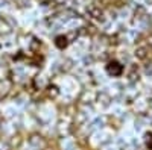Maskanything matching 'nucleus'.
Returning a JSON list of instances; mask_svg holds the SVG:
<instances>
[{"label":"nucleus","instance_id":"obj_1","mask_svg":"<svg viewBox=\"0 0 152 150\" xmlns=\"http://www.w3.org/2000/svg\"><path fill=\"white\" fill-rule=\"evenodd\" d=\"M107 71L111 76H120L123 73V65H120V62H117V61H111L107 65Z\"/></svg>","mask_w":152,"mask_h":150},{"label":"nucleus","instance_id":"obj_2","mask_svg":"<svg viewBox=\"0 0 152 150\" xmlns=\"http://www.w3.org/2000/svg\"><path fill=\"white\" fill-rule=\"evenodd\" d=\"M55 44L58 49H66L67 44H69V38L66 35H58L56 38H55Z\"/></svg>","mask_w":152,"mask_h":150},{"label":"nucleus","instance_id":"obj_3","mask_svg":"<svg viewBox=\"0 0 152 150\" xmlns=\"http://www.w3.org/2000/svg\"><path fill=\"white\" fill-rule=\"evenodd\" d=\"M88 12H90V15L93 18H97V20H100V18L104 17V12L100 11L99 8H90V9H88Z\"/></svg>","mask_w":152,"mask_h":150},{"label":"nucleus","instance_id":"obj_4","mask_svg":"<svg viewBox=\"0 0 152 150\" xmlns=\"http://www.w3.org/2000/svg\"><path fill=\"white\" fill-rule=\"evenodd\" d=\"M135 56H137L138 59H146V56H148V49H146V47L137 49V50H135Z\"/></svg>","mask_w":152,"mask_h":150},{"label":"nucleus","instance_id":"obj_5","mask_svg":"<svg viewBox=\"0 0 152 150\" xmlns=\"http://www.w3.org/2000/svg\"><path fill=\"white\" fill-rule=\"evenodd\" d=\"M59 94V91H58V86H55V85H50L49 86V96L50 97H56Z\"/></svg>","mask_w":152,"mask_h":150},{"label":"nucleus","instance_id":"obj_6","mask_svg":"<svg viewBox=\"0 0 152 150\" xmlns=\"http://www.w3.org/2000/svg\"><path fill=\"white\" fill-rule=\"evenodd\" d=\"M146 146H148L149 149H152V133H151V132L146 133Z\"/></svg>","mask_w":152,"mask_h":150},{"label":"nucleus","instance_id":"obj_7","mask_svg":"<svg viewBox=\"0 0 152 150\" xmlns=\"http://www.w3.org/2000/svg\"><path fill=\"white\" fill-rule=\"evenodd\" d=\"M37 47H38V41L34 40V43H32V50H37Z\"/></svg>","mask_w":152,"mask_h":150}]
</instances>
